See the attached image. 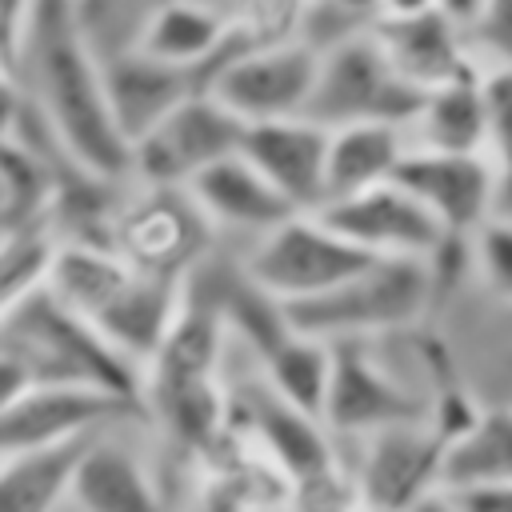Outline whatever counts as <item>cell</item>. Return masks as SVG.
I'll return each mask as SVG.
<instances>
[{
	"label": "cell",
	"mask_w": 512,
	"mask_h": 512,
	"mask_svg": "<svg viewBox=\"0 0 512 512\" xmlns=\"http://www.w3.org/2000/svg\"><path fill=\"white\" fill-rule=\"evenodd\" d=\"M132 428L140 424H120L96 436V444L88 448L80 464L72 508L80 512H176L148 452L132 440Z\"/></svg>",
	"instance_id": "5bb4252c"
},
{
	"label": "cell",
	"mask_w": 512,
	"mask_h": 512,
	"mask_svg": "<svg viewBox=\"0 0 512 512\" xmlns=\"http://www.w3.org/2000/svg\"><path fill=\"white\" fill-rule=\"evenodd\" d=\"M244 128L248 124L212 88H200L132 140V180L188 184L208 164L240 152Z\"/></svg>",
	"instance_id": "9c48e42d"
},
{
	"label": "cell",
	"mask_w": 512,
	"mask_h": 512,
	"mask_svg": "<svg viewBox=\"0 0 512 512\" xmlns=\"http://www.w3.org/2000/svg\"><path fill=\"white\" fill-rule=\"evenodd\" d=\"M432 8H436V0H384V16H420Z\"/></svg>",
	"instance_id": "836d02e7"
},
{
	"label": "cell",
	"mask_w": 512,
	"mask_h": 512,
	"mask_svg": "<svg viewBox=\"0 0 512 512\" xmlns=\"http://www.w3.org/2000/svg\"><path fill=\"white\" fill-rule=\"evenodd\" d=\"M512 480V404L484 400L480 416L448 444L444 488H480Z\"/></svg>",
	"instance_id": "603a6c76"
},
{
	"label": "cell",
	"mask_w": 512,
	"mask_h": 512,
	"mask_svg": "<svg viewBox=\"0 0 512 512\" xmlns=\"http://www.w3.org/2000/svg\"><path fill=\"white\" fill-rule=\"evenodd\" d=\"M320 8L336 12V16H348V20H360V24H376L384 16V0H316Z\"/></svg>",
	"instance_id": "1f68e13d"
},
{
	"label": "cell",
	"mask_w": 512,
	"mask_h": 512,
	"mask_svg": "<svg viewBox=\"0 0 512 512\" xmlns=\"http://www.w3.org/2000/svg\"><path fill=\"white\" fill-rule=\"evenodd\" d=\"M496 0H436V12H444L452 24H460L468 36H476V28L488 20Z\"/></svg>",
	"instance_id": "4dcf8cb0"
},
{
	"label": "cell",
	"mask_w": 512,
	"mask_h": 512,
	"mask_svg": "<svg viewBox=\"0 0 512 512\" xmlns=\"http://www.w3.org/2000/svg\"><path fill=\"white\" fill-rule=\"evenodd\" d=\"M484 108H488V152L496 168L512 164V64L484 72Z\"/></svg>",
	"instance_id": "4316f807"
},
{
	"label": "cell",
	"mask_w": 512,
	"mask_h": 512,
	"mask_svg": "<svg viewBox=\"0 0 512 512\" xmlns=\"http://www.w3.org/2000/svg\"><path fill=\"white\" fill-rule=\"evenodd\" d=\"M20 72L24 96L76 168L100 180H132V140L120 128L84 0H40L24 52L4 76Z\"/></svg>",
	"instance_id": "6da1fadb"
},
{
	"label": "cell",
	"mask_w": 512,
	"mask_h": 512,
	"mask_svg": "<svg viewBox=\"0 0 512 512\" xmlns=\"http://www.w3.org/2000/svg\"><path fill=\"white\" fill-rule=\"evenodd\" d=\"M320 56L304 36H288L276 44L236 48L220 60L208 88L244 120H280V116H308L316 80H320Z\"/></svg>",
	"instance_id": "30bf717a"
},
{
	"label": "cell",
	"mask_w": 512,
	"mask_h": 512,
	"mask_svg": "<svg viewBox=\"0 0 512 512\" xmlns=\"http://www.w3.org/2000/svg\"><path fill=\"white\" fill-rule=\"evenodd\" d=\"M356 512H388V508H376V504H360Z\"/></svg>",
	"instance_id": "e575fe53"
},
{
	"label": "cell",
	"mask_w": 512,
	"mask_h": 512,
	"mask_svg": "<svg viewBox=\"0 0 512 512\" xmlns=\"http://www.w3.org/2000/svg\"><path fill=\"white\" fill-rule=\"evenodd\" d=\"M276 512H284V508H276Z\"/></svg>",
	"instance_id": "8d00e7d4"
},
{
	"label": "cell",
	"mask_w": 512,
	"mask_h": 512,
	"mask_svg": "<svg viewBox=\"0 0 512 512\" xmlns=\"http://www.w3.org/2000/svg\"><path fill=\"white\" fill-rule=\"evenodd\" d=\"M376 40L392 56V64L424 92L480 72L476 56L464 44V28L452 24L444 12H420V16H380L372 24Z\"/></svg>",
	"instance_id": "ac0fdd59"
},
{
	"label": "cell",
	"mask_w": 512,
	"mask_h": 512,
	"mask_svg": "<svg viewBox=\"0 0 512 512\" xmlns=\"http://www.w3.org/2000/svg\"><path fill=\"white\" fill-rule=\"evenodd\" d=\"M336 232H344L356 248H364L368 256H420L428 260L448 228L436 220V212L412 196L396 176L380 180L372 188H360L352 196L328 200L316 208Z\"/></svg>",
	"instance_id": "7c38bea8"
},
{
	"label": "cell",
	"mask_w": 512,
	"mask_h": 512,
	"mask_svg": "<svg viewBox=\"0 0 512 512\" xmlns=\"http://www.w3.org/2000/svg\"><path fill=\"white\" fill-rule=\"evenodd\" d=\"M328 144H332L328 124L312 116H280V120L248 124L240 152L300 212H316L328 196Z\"/></svg>",
	"instance_id": "9a60e30c"
},
{
	"label": "cell",
	"mask_w": 512,
	"mask_h": 512,
	"mask_svg": "<svg viewBox=\"0 0 512 512\" xmlns=\"http://www.w3.org/2000/svg\"><path fill=\"white\" fill-rule=\"evenodd\" d=\"M472 252H476V284L488 300L512 304V220H484L472 232Z\"/></svg>",
	"instance_id": "484cf974"
},
{
	"label": "cell",
	"mask_w": 512,
	"mask_h": 512,
	"mask_svg": "<svg viewBox=\"0 0 512 512\" xmlns=\"http://www.w3.org/2000/svg\"><path fill=\"white\" fill-rule=\"evenodd\" d=\"M60 232L56 228H24V232H4V260H0V276H4V304L48 288L52 280V264L60 252Z\"/></svg>",
	"instance_id": "d4e9b609"
},
{
	"label": "cell",
	"mask_w": 512,
	"mask_h": 512,
	"mask_svg": "<svg viewBox=\"0 0 512 512\" xmlns=\"http://www.w3.org/2000/svg\"><path fill=\"white\" fill-rule=\"evenodd\" d=\"M408 512H472V508L464 504V496H460V492H452V488H444V484H440V488H432L424 500H416Z\"/></svg>",
	"instance_id": "d6a6232c"
},
{
	"label": "cell",
	"mask_w": 512,
	"mask_h": 512,
	"mask_svg": "<svg viewBox=\"0 0 512 512\" xmlns=\"http://www.w3.org/2000/svg\"><path fill=\"white\" fill-rule=\"evenodd\" d=\"M64 512H80V508H72V504H68V508H64Z\"/></svg>",
	"instance_id": "d590c367"
},
{
	"label": "cell",
	"mask_w": 512,
	"mask_h": 512,
	"mask_svg": "<svg viewBox=\"0 0 512 512\" xmlns=\"http://www.w3.org/2000/svg\"><path fill=\"white\" fill-rule=\"evenodd\" d=\"M216 236V224L204 216L188 184L136 180V188L116 200L108 224V244L116 252H124L136 268L180 284H188V276L212 256Z\"/></svg>",
	"instance_id": "5b68a950"
},
{
	"label": "cell",
	"mask_w": 512,
	"mask_h": 512,
	"mask_svg": "<svg viewBox=\"0 0 512 512\" xmlns=\"http://www.w3.org/2000/svg\"><path fill=\"white\" fill-rule=\"evenodd\" d=\"M104 72H108V92H112V104H116V116H120V128L128 140L148 132L184 96L208 88V72L152 60L140 48L104 56Z\"/></svg>",
	"instance_id": "d6986e66"
},
{
	"label": "cell",
	"mask_w": 512,
	"mask_h": 512,
	"mask_svg": "<svg viewBox=\"0 0 512 512\" xmlns=\"http://www.w3.org/2000/svg\"><path fill=\"white\" fill-rule=\"evenodd\" d=\"M188 192L196 196L204 216L216 224V232L244 240V248L300 212L244 152H232L208 164L200 176L188 180Z\"/></svg>",
	"instance_id": "2e32d148"
},
{
	"label": "cell",
	"mask_w": 512,
	"mask_h": 512,
	"mask_svg": "<svg viewBox=\"0 0 512 512\" xmlns=\"http://www.w3.org/2000/svg\"><path fill=\"white\" fill-rule=\"evenodd\" d=\"M476 40L484 48L500 52V64H512V0H496L488 20L476 28Z\"/></svg>",
	"instance_id": "f1b7e54d"
},
{
	"label": "cell",
	"mask_w": 512,
	"mask_h": 512,
	"mask_svg": "<svg viewBox=\"0 0 512 512\" xmlns=\"http://www.w3.org/2000/svg\"><path fill=\"white\" fill-rule=\"evenodd\" d=\"M412 148V132L392 120H356L332 128L328 144V200L352 196L380 180H392L404 152Z\"/></svg>",
	"instance_id": "44dd1931"
},
{
	"label": "cell",
	"mask_w": 512,
	"mask_h": 512,
	"mask_svg": "<svg viewBox=\"0 0 512 512\" xmlns=\"http://www.w3.org/2000/svg\"><path fill=\"white\" fill-rule=\"evenodd\" d=\"M496 160L492 152L424 148L412 144L396 168V180L420 196L448 232H476L496 212Z\"/></svg>",
	"instance_id": "4fadbf2b"
},
{
	"label": "cell",
	"mask_w": 512,
	"mask_h": 512,
	"mask_svg": "<svg viewBox=\"0 0 512 512\" xmlns=\"http://www.w3.org/2000/svg\"><path fill=\"white\" fill-rule=\"evenodd\" d=\"M424 96L428 92L416 88L392 64L376 32L360 28L324 48L308 116L328 128L356 124V120H392V124L412 128Z\"/></svg>",
	"instance_id": "8992f818"
},
{
	"label": "cell",
	"mask_w": 512,
	"mask_h": 512,
	"mask_svg": "<svg viewBox=\"0 0 512 512\" xmlns=\"http://www.w3.org/2000/svg\"><path fill=\"white\" fill-rule=\"evenodd\" d=\"M108 432V428H104ZM100 432L4 452L0 460V512H64L76 492L80 464Z\"/></svg>",
	"instance_id": "ffe728a7"
},
{
	"label": "cell",
	"mask_w": 512,
	"mask_h": 512,
	"mask_svg": "<svg viewBox=\"0 0 512 512\" xmlns=\"http://www.w3.org/2000/svg\"><path fill=\"white\" fill-rule=\"evenodd\" d=\"M488 300V296H484ZM492 304L480 336L472 332V372L464 376L480 400L512 404V304Z\"/></svg>",
	"instance_id": "cb8c5ba5"
},
{
	"label": "cell",
	"mask_w": 512,
	"mask_h": 512,
	"mask_svg": "<svg viewBox=\"0 0 512 512\" xmlns=\"http://www.w3.org/2000/svg\"><path fill=\"white\" fill-rule=\"evenodd\" d=\"M144 396L100 384H32L0 400V448L20 452L36 444L76 440L120 424H148Z\"/></svg>",
	"instance_id": "ba28073f"
},
{
	"label": "cell",
	"mask_w": 512,
	"mask_h": 512,
	"mask_svg": "<svg viewBox=\"0 0 512 512\" xmlns=\"http://www.w3.org/2000/svg\"><path fill=\"white\" fill-rule=\"evenodd\" d=\"M32 384H100L144 396V368L40 288L4 304L0 328V400Z\"/></svg>",
	"instance_id": "3957f363"
},
{
	"label": "cell",
	"mask_w": 512,
	"mask_h": 512,
	"mask_svg": "<svg viewBox=\"0 0 512 512\" xmlns=\"http://www.w3.org/2000/svg\"><path fill=\"white\" fill-rule=\"evenodd\" d=\"M124 48H140L144 56L176 64V68H200V72H208V80L220 68V60L228 52H236L228 8L216 0H160V4H152L140 16V24Z\"/></svg>",
	"instance_id": "e0dca14e"
},
{
	"label": "cell",
	"mask_w": 512,
	"mask_h": 512,
	"mask_svg": "<svg viewBox=\"0 0 512 512\" xmlns=\"http://www.w3.org/2000/svg\"><path fill=\"white\" fill-rule=\"evenodd\" d=\"M356 444L360 452L352 460V472L360 480L364 504L408 512L416 500L444 484L448 436L432 420L388 424L368 436H356Z\"/></svg>",
	"instance_id": "8fae6325"
},
{
	"label": "cell",
	"mask_w": 512,
	"mask_h": 512,
	"mask_svg": "<svg viewBox=\"0 0 512 512\" xmlns=\"http://www.w3.org/2000/svg\"><path fill=\"white\" fill-rule=\"evenodd\" d=\"M436 308V276L420 256H376L336 288L284 304L296 332L316 340H368L420 324Z\"/></svg>",
	"instance_id": "277c9868"
},
{
	"label": "cell",
	"mask_w": 512,
	"mask_h": 512,
	"mask_svg": "<svg viewBox=\"0 0 512 512\" xmlns=\"http://www.w3.org/2000/svg\"><path fill=\"white\" fill-rule=\"evenodd\" d=\"M240 260H244V272L268 296H276L280 304H296L336 288L376 256L356 248L320 212H296L268 236L252 240Z\"/></svg>",
	"instance_id": "52a82bcc"
},
{
	"label": "cell",
	"mask_w": 512,
	"mask_h": 512,
	"mask_svg": "<svg viewBox=\"0 0 512 512\" xmlns=\"http://www.w3.org/2000/svg\"><path fill=\"white\" fill-rule=\"evenodd\" d=\"M180 280L136 268L104 240H60L48 292L104 332L140 368L152 364L184 308Z\"/></svg>",
	"instance_id": "7a4b0ae2"
},
{
	"label": "cell",
	"mask_w": 512,
	"mask_h": 512,
	"mask_svg": "<svg viewBox=\"0 0 512 512\" xmlns=\"http://www.w3.org/2000/svg\"><path fill=\"white\" fill-rule=\"evenodd\" d=\"M452 492H460L472 512H512V480L480 484V488H452Z\"/></svg>",
	"instance_id": "f546056e"
},
{
	"label": "cell",
	"mask_w": 512,
	"mask_h": 512,
	"mask_svg": "<svg viewBox=\"0 0 512 512\" xmlns=\"http://www.w3.org/2000/svg\"><path fill=\"white\" fill-rule=\"evenodd\" d=\"M412 144L488 152V108H484V68L432 88L412 120Z\"/></svg>",
	"instance_id": "7402d4cb"
},
{
	"label": "cell",
	"mask_w": 512,
	"mask_h": 512,
	"mask_svg": "<svg viewBox=\"0 0 512 512\" xmlns=\"http://www.w3.org/2000/svg\"><path fill=\"white\" fill-rule=\"evenodd\" d=\"M36 8H40V0H0V12H4V20H0V36H4V72L20 60L24 40H28V32H32V20H36Z\"/></svg>",
	"instance_id": "83f0119b"
}]
</instances>
